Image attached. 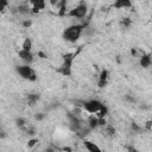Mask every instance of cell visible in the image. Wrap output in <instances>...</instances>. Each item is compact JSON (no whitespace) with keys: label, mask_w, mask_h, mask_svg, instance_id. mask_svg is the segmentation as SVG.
<instances>
[{"label":"cell","mask_w":152,"mask_h":152,"mask_svg":"<svg viewBox=\"0 0 152 152\" xmlns=\"http://www.w3.org/2000/svg\"><path fill=\"white\" fill-rule=\"evenodd\" d=\"M86 28V25L84 24H74V25H70L68 27H65L63 30V33H62V37L65 42H69V43H76L80 37L82 36L83 31Z\"/></svg>","instance_id":"obj_1"},{"label":"cell","mask_w":152,"mask_h":152,"mask_svg":"<svg viewBox=\"0 0 152 152\" xmlns=\"http://www.w3.org/2000/svg\"><path fill=\"white\" fill-rule=\"evenodd\" d=\"M76 57V52H66L62 56V65L57 69V72L62 74L63 76H70L72 70V63Z\"/></svg>","instance_id":"obj_2"},{"label":"cell","mask_w":152,"mask_h":152,"mask_svg":"<svg viewBox=\"0 0 152 152\" xmlns=\"http://www.w3.org/2000/svg\"><path fill=\"white\" fill-rule=\"evenodd\" d=\"M15 71L17 74L25 81L28 82H36L38 76L36 74V70L31 66V64H21V65H17L15 66Z\"/></svg>","instance_id":"obj_3"},{"label":"cell","mask_w":152,"mask_h":152,"mask_svg":"<svg viewBox=\"0 0 152 152\" xmlns=\"http://www.w3.org/2000/svg\"><path fill=\"white\" fill-rule=\"evenodd\" d=\"M87 12H88V5L86 2H80L77 6L69 10L66 15L71 17V18H75V19H82L87 15Z\"/></svg>","instance_id":"obj_4"},{"label":"cell","mask_w":152,"mask_h":152,"mask_svg":"<svg viewBox=\"0 0 152 152\" xmlns=\"http://www.w3.org/2000/svg\"><path fill=\"white\" fill-rule=\"evenodd\" d=\"M102 102L100 100H96V99H91V100H88V101H84L82 107L84 109V112L89 113V114H95L99 112V109L102 107Z\"/></svg>","instance_id":"obj_5"},{"label":"cell","mask_w":152,"mask_h":152,"mask_svg":"<svg viewBox=\"0 0 152 152\" xmlns=\"http://www.w3.org/2000/svg\"><path fill=\"white\" fill-rule=\"evenodd\" d=\"M31 5L32 13H39L42 10L46 7V0H26Z\"/></svg>","instance_id":"obj_6"},{"label":"cell","mask_w":152,"mask_h":152,"mask_svg":"<svg viewBox=\"0 0 152 152\" xmlns=\"http://www.w3.org/2000/svg\"><path fill=\"white\" fill-rule=\"evenodd\" d=\"M18 56L24 62V64H31L34 59V55L32 53V51H27V50H24V49H20L18 51Z\"/></svg>","instance_id":"obj_7"},{"label":"cell","mask_w":152,"mask_h":152,"mask_svg":"<svg viewBox=\"0 0 152 152\" xmlns=\"http://www.w3.org/2000/svg\"><path fill=\"white\" fill-rule=\"evenodd\" d=\"M109 80V71L107 69H102L99 74V78H97V87L99 88H104L108 83Z\"/></svg>","instance_id":"obj_8"},{"label":"cell","mask_w":152,"mask_h":152,"mask_svg":"<svg viewBox=\"0 0 152 152\" xmlns=\"http://www.w3.org/2000/svg\"><path fill=\"white\" fill-rule=\"evenodd\" d=\"M139 64L144 69H148L152 66V55L151 53H141L139 57Z\"/></svg>","instance_id":"obj_9"},{"label":"cell","mask_w":152,"mask_h":152,"mask_svg":"<svg viewBox=\"0 0 152 152\" xmlns=\"http://www.w3.org/2000/svg\"><path fill=\"white\" fill-rule=\"evenodd\" d=\"M113 7H114L115 10L131 8V7H132V0H114Z\"/></svg>","instance_id":"obj_10"},{"label":"cell","mask_w":152,"mask_h":152,"mask_svg":"<svg viewBox=\"0 0 152 152\" xmlns=\"http://www.w3.org/2000/svg\"><path fill=\"white\" fill-rule=\"evenodd\" d=\"M87 126L88 128H90L91 131L99 127V118L95 114H89L88 120H87Z\"/></svg>","instance_id":"obj_11"},{"label":"cell","mask_w":152,"mask_h":152,"mask_svg":"<svg viewBox=\"0 0 152 152\" xmlns=\"http://www.w3.org/2000/svg\"><path fill=\"white\" fill-rule=\"evenodd\" d=\"M83 146H84V148L87 150V151H89V152H101V147H99L95 142H93V141H90V140H83Z\"/></svg>","instance_id":"obj_12"},{"label":"cell","mask_w":152,"mask_h":152,"mask_svg":"<svg viewBox=\"0 0 152 152\" xmlns=\"http://www.w3.org/2000/svg\"><path fill=\"white\" fill-rule=\"evenodd\" d=\"M39 99H40L39 94H36V93H32V94H27L26 95V102H27L28 106H34L38 102Z\"/></svg>","instance_id":"obj_13"},{"label":"cell","mask_w":152,"mask_h":152,"mask_svg":"<svg viewBox=\"0 0 152 152\" xmlns=\"http://www.w3.org/2000/svg\"><path fill=\"white\" fill-rule=\"evenodd\" d=\"M58 8V15L63 17V15H66V0H59L58 5L56 6Z\"/></svg>","instance_id":"obj_14"},{"label":"cell","mask_w":152,"mask_h":152,"mask_svg":"<svg viewBox=\"0 0 152 152\" xmlns=\"http://www.w3.org/2000/svg\"><path fill=\"white\" fill-rule=\"evenodd\" d=\"M32 48H33V42H32V39L28 38V37H26V38L23 40V43H21V49L27 50V51H32Z\"/></svg>","instance_id":"obj_15"},{"label":"cell","mask_w":152,"mask_h":152,"mask_svg":"<svg viewBox=\"0 0 152 152\" xmlns=\"http://www.w3.org/2000/svg\"><path fill=\"white\" fill-rule=\"evenodd\" d=\"M102 128H103V132H104L103 134H104L106 137H110V138H112V137L115 135V132H116V131H115V128H114L112 125H108V124H107V125L103 126Z\"/></svg>","instance_id":"obj_16"},{"label":"cell","mask_w":152,"mask_h":152,"mask_svg":"<svg viewBox=\"0 0 152 152\" xmlns=\"http://www.w3.org/2000/svg\"><path fill=\"white\" fill-rule=\"evenodd\" d=\"M107 114H108V107L103 103L102 104V107L99 109V112L97 113H95V115L97 116V118H106L107 116Z\"/></svg>","instance_id":"obj_17"},{"label":"cell","mask_w":152,"mask_h":152,"mask_svg":"<svg viewBox=\"0 0 152 152\" xmlns=\"http://www.w3.org/2000/svg\"><path fill=\"white\" fill-rule=\"evenodd\" d=\"M15 125H17V127H19L20 129L25 131V128H26V120H25L23 116H19V118L15 119Z\"/></svg>","instance_id":"obj_18"},{"label":"cell","mask_w":152,"mask_h":152,"mask_svg":"<svg viewBox=\"0 0 152 152\" xmlns=\"http://www.w3.org/2000/svg\"><path fill=\"white\" fill-rule=\"evenodd\" d=\"M120 24H121V26H124V27H129L131 24H132V20H131L129 18H122V19L120 20Z\"/></svg>","instance_id":"obj_19"},{"label":"cell","mask_w":152,"mask_h":152,"mask_svg":"<svg viewBox=\"0 0 152 152\" xmlns=\"http://www.w3.org/2000/svg\"><path fill=\"white\" fill-rule=\"evenodd\" d=\"M37 142H39L37 138H31V139H28V141H27V147H28V148H32Z\"/></svg>","instance_id":"obj_20"},{"label":"cell","mask_w":152,"mask_h":152,"mask_svg":"<svg viewBox=\"0 0 152 152\" xmlns=\"http://www.w3.org/2000/svg\"><path fill=\"white\" fill-rule=\"evenodd\" d=\"M8 4H10V0H0V10H1V12H5V10L8 6Z\"/></svg>","instance_id":"obj_21"},{"label":"cell","mask_w":152,"mask_h":152,"mask_svg":"<svg viewBox=\"0 0 152 152\" xmlns=\"http://www.w3.org/2000/svg\"><path fill=\"white\" fill-rule=\"evenodd\" d=\"M25 132L28 134V135H34V133H36V129H34V127H26L25 128Z\"/></svg>","instance_id":"obj_22"},{"label":"cell","mask_w":152,"mask_h":152,"mask_svg":"<svg viewBox=\"0 0 152 152\" xmlns=\"http://www.w3.org/2000/svg\"><path fill=\"white\" fill-rule=\"evenodd\" d=\"M31 25H32V20H30V19H26V20H24V21H23V26H24L25 28L30 27Z\"/></svg>","instance_id":"obj_23"},{"label":"cell","mask_w":152,"mask_h":152,"mask_svg":"<svg viewBox=\"0 0 152 152\" xmlns=\"http://www.w3.org/2000/svg\"><path fill=\"white\" fill-rule=\"evenodd\" d=\"M145 128H146L147 131H151V129H152V120L146 121V124H145Z\"/></svg>","instance_id":"obj_24"},{"label":"cell","mask_w":152,"mask_h":152,"mask_svg":"<svg viewBox=\"0 0 152 152\" xmlns=\"http://www.w3.org/2000/svg\"><path fill=\"white\" fill-rule=\"evenodd\" d=\"M131 128H132L133 131H135V132L140 131V127H139V126H138L135 122H132V124H131Z\"/></svg>","instance_id":"obj_25"},{"label":"cell","mask_w":152,"mask_h":152,"mask_svg":"<svg viewBox=\"0 0 152 152\" xmlns=\"http://www.w3.org/2000/svg\"><path fill=\"white\" fill-rule=\"evenodd\" d=\"M58 2H59V0H49V4L51 6H53V7H56L58 5Z\"/></svg>","instance_id":"obj_26"},{"label":"cell","mask_w":152,"mask_h":152,"mask_svg":"<svg viewBox=\"0 0 152 152\" xmlns=\"http://www.w3.org/2000/svg\"><path fill=\"white\" fill-rule=\"evenodd\" d=\"M131 53H132V56H133V57H138V58H139V56H138V51H137V49H134V48H133V49L131 50Z\"/></svg>","instance_id":"obj_27"},{"label":"cell","mask_w":152,"mask_h":152,"mask_svg":"<svg viewBox=\"0 0 152 152\" xmlns=\"http://www.w3.org/2000/svg\"><path fill=\"white\" fill-rule=\"evenodd\" d=\"M36 120H38V121H40V120H43L44 119V114H42V113H39V114H37L36 116Z\"/></svg>","instance_id":"obj_28"},{"label":"cell","mask_w":152,"mask_h":152,"mask_svg":"<svg viewBox=\"0 0 152 152\" xmlns=\"http://www.w3.org/2000/svg\"><path fill=\"white\" fill-rule=\"evenodd\" d=\"M62 150H63V151H71V148H70V147H63Z\"/></svg>","instance_id":"obj_29"}]
</instances>
